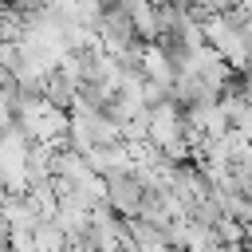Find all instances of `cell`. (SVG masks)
<instances>
[{"label":"cell","instance_id":"cell-1","mask_svg":"<svg viewBox=\"0 0 252 252\" xmlns=\"http://www.w3.org/2000/svg\"><path fill=\"white\" fill-rule=\"evenodd\" d=\"M142 197H146V181H142L130 165H126V169H114V173H102V201H106L110 213H118L122 220L142 213Z\"/></svg>","mask_w":252,"mask_h":252}]
</instances>
